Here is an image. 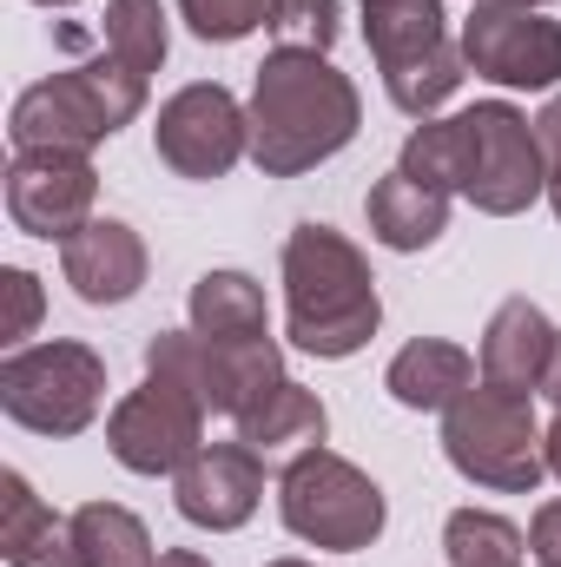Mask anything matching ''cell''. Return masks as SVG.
Instances as JSON below:
<instances>
[{
    "label": "cell",
    "mask_w": 561,
    "mask_h": 567,
    "mask_svg": "<svg viewBox=\"0 0 561 567\" xmlns=\"http://www.w3.org/2000/svg\"><path fill=\"white\" fill-rule=\"evenodd\" d=\"M397 172H410L436 192H462L489 218H516L549 192L542 140L509 100H482L456 120H422L404 140Z\"/></svg>",
    "instance_id": "1"
},
{
    "label": "cell",
    "mask_w": 561,
    "mask_h": 567,
    "mask_svg": "<svg viewBox=\"0 0 561 567\" xmlns=\"http://www.w3.org/2000/svg\"><path fill=\"white\" fill-rule=\"evenodd\" d=\"M357 126H364L357 86L324 53H297V47L265 53L258 86H252V158H258V172L297 178V172L337 158L357 140Z\"/></svg>",
    "instance_id": "2"
},
{
    "label": "cell",
    "mask_w": 561,
    "mask_h": 567,
    "mask_svg": "<svg viewBox=\"0 0 561 567\" xmlns=\"http://www.w3.org/2000/svg\"><path fill=\"white\" fill-rule=\"evenodd\" d=\"M284 323H290L297 350L330 357V363L357 357L377 337V323H384L377 278L344 231L297 225L284 238Z\"/></svg>",
    "instance_id": "3"
},
{
    "label": "cell",
    "mask_w": 561,
    "mask_h": 567,
    "mask_svg": "<svg viewBox=\"0 0 561 567\" xmlns=\"http://www.w3.org/2000/svg\"><path fill=\"white\" fill-rule=\"evenodd\" d=\"M145 106V80L126 73L113 53L106 60H86V66H67L40 86H27L13 100V120L7 133L20 152H93L100 140H113L120 126H133Z\"/></svg>",
    "instance_id": "4"
},
{
    "label": "cell",
    "mask_w": 561,
    "mask_h": 567,
    "mask_svg": "<svg viewBox=\"0 0 561 567\" xmlns=\"http://www.w3.org/2000/svg\"><path fill=\"white\" fill-rule=\"evenodd\" d=\"M364 40L397 113L410 120H429L469 73L462 47L442 27V0H364Z\"/></svg>",
    "instance_id": "5"
},
{
    "label": "cell",
    "mask_w": 561,
    "mask_h": 567,
    "mask_svg": "<svg viewBox=\"0 0 561 567\" xmlns=\"http://www.w3.org/2000/svg\"><path fill=\"white\" fill-rule=\"evenodd\" d=\"M442 455L456 462V475H469L476 488H502V495H529L549 475L529 396H509V390H489V383L462 390L442 410Z\"/></svg>",
    "instance_id": "6"
},
{
    "label": "cell",
    "mask_w": 561,
    "mask_h": 567,
    "mask_svg": "<svg viewBox=\"0 0 561 567\" xmlns=\"http://www.w3.org/2000/svg\"><path fill=\"white\" fill-rule=\"evenodd\" d=\"M278 508H284V528L310 548H337V555H357L384 535V488L330 455V449H304L290 468L278 475Z\"/></svg>",
    "instance_id": "7"
},
{
    "label": "cell",
    "mask_w": 561,
    "mask_h": 567,
    "mask_svg": "<svg viewBox=\"0 0 561 567\" xmlns=\"http://www.w3.org/2000/svg\"><path fill=\"white\" fill-rule=\"evenodd\" d=\"M106 403V363L86 343H33L0 363V410L33 435H80Z\"/></svg>",
    "instance_id": "8"
},
{
    "label": "cell",
    "mask_w": 561,
    "mask_h": 567,
    "mask_svg": "<svg viewBox=\"0 0 561 567\" xmlns=\"http://www.w3.org/2000/svg\"><path fill=\"white\" fill-rule=\"evenodd\" d=\"M106 449L133 475H178L205 449V396L145 370V390H133L106 423Z\"/></svg>",
    "instance_id": "9"
},
{
    "label": "cell",
    "mask_w": 561,
    "mask_h": 567,
    "mask_svg": "<svg viewBox=\"0 0 561 567\" xmlns=\"http://www.w3.org/2000/svg\"><path fill=\"white\" fill-rule=\"evenodd\" d=\"M152 140L178 178H225L252 152V113L225 86H185L159 106Z\"/></svg>",
    "instance_id": "10"
},
{
    "label": "cell",
    "mask_w": 561,
    "mask_h": 567,
    "mask_svg": "<svg viewBox=\"0 0 561 567\" xmlns=\"http://www.w3.org/2000/svg\"><path fill=\"white\" fill-rule=\"evenodd\" d=\"M462 60L496 86L542 93L561 80V27L536 7H476L462 20Z\"/></svg>",
    "instance_id": "11"
},
{
    "label": "cell",
    "mask_w": 561,
    "mask_h": 567,
    "mask_svg": "<svg viewBox=\"0 0 561 567\" xmlns=\"http://www.w3.org/2000/svg\"><path fill=\"white\" fill-rule=\"evenodd\" d=\"M93 198H100V172L86 152H20L7 165V218L27 238H73L80 225H93Z\"/></svg>",
    "instance_id": "12"
},
{
    "label": "cell",
    "mask_w": 561,
    "mask_h": 567,
    "mask_svg": "<svg viewBox=\"0 0 561 567\" xmlns=\"http://www.w3.org/2000/svg\"><path fill=\"white\" fill-rule=\"evenodd\" d=\"M172 502L192 528H245L265 502V455L252 442H205L178 475H172Z\"/></svg>",
    "instance_id": "13"
},
{
    "label": "cell",
    "mask_w": 561,
    "mask_h": 567,
    "mask_svg": "<svg viewBox=\"0 0 561 567\" xmlns=\"http://www.w3.org/2000/svg\"><path fill=\"white\" fill-rule=\"evenodd\" d=\"M60 265H67V284L86 303H126V297H140V284H145V245L133 225L93 218V225H80L60 245Z\"/></svg>",
    "instance_id": "14"
},
{
    "label": "cell",
    "mask_w": 561,
    "mask_h": 567,
    "mask_svg": "<svg viewBox=\"0 0 561 567\" xmlns=\"http://www.w3.org/2000/svg\"><path fill=\"white\" fill-rule=\"evenodd\" d=\"M555 323L529 303V297H509L489 330H482V383L489 390H509V396H536L542 377H549V357H555Z\"/></svg>",
    "instance_id": "15"
},
{
    "label": "cell",
    "mask_w": 561,
    "mask_h": 567,
    "mask_svg": "<svg viewBox=\"0 0 561 567\" xmlns=\"http://www.w3.org/2000/svg\"><path fill=\"white\" fill-rule=\"evenodd\" d=\"M0 555L7 567H80L73 522H60L13 468L0 475Z\"/></svg>",
    "instance_id": "16"
},
{
    "label": "cell",
    "mask_w": 561,
    "mask_h": 567,
    "mask_svg": "<svg viewBox=\"0 0 561 567\" xmlns=\"http://www.w3.org/2000/svg\"><path fill=\"white\" fill-rule=\"evenodd\" d=\"M272 383H284V357L272 337H238V343H212L205 337V410L238 423Z\"/></svg>",
    "instance_id": "17"
},
{
    "label": "cell",
    "mask_w": 561,
    "mask_h": 567,
    "mask_svg": "<svg viewBox=\"0 0 561 567\" xmlns=\"http://www.w3.org/2000/svg\"><path fill=\"white\" fill-rule=\"evenodd\" d=\"M370 231H377V245H390V251H422V245H436V238L449 231V192L422 185L410 172L377 178V185H370Z\"/></svg>",
    "instance_id": "18"
},
{
    "label": "cell",
    "mask_w": 561,
    "mask_h": 567,
    "mask_svg": "<svg viewBox=\"0 0 561 567\" xmlns=\"http://www.w3.org/2000/svg\"><path fill=\"white\" fill-rule=\"evenodd\" d=\"M384 390H390L404 410H449L462 390H476V363H469V350H456V343H442V337H417V343L397 350Z\"/></svg>",
    "instance_id": "19"
},
{
    "label": "cell",
    "mask_w": 561,
    "mask_h": 567,
    "mask_svg": "<svg viewBox=\"0 0 561 567\" xmlns=\"http://www.w3.org/2000/svg\"><path fill=\"white\" fill-rule=\"evenodd\" d=\"M192 330L212 337V343L265 337V290L245 271H205L192 284Z\"/></svg>",
    "instance_id": "20"
},
{
    "label": "cell",
    "mask_w": 561,
    "mask_h": 567,
    "mask_svg": "<svg viewBox=\"0 0 561 567\" xmlns=\"http://www.w3.org/2000/svg\"><path fill=\"white\" fill-rule=\"evenodd\" d=\"M324 423H330L324 403H317L304 383L284 377V383H272V390L238 416V442H252V449L265 455V449H290V442H324Z\"/></svg>",
    "instance_id": "21"
},
{
    "label": "cell",
    "mask_w": 561,
    "mask_h": 567,
    "mask_svg": "<svg viewBox=\"0 0 561 567\" xmlns=\"http://www.w3.org/2000/svg\"><path fill=\"white\" fill-rule=\"evenodd\" d=\"M73 548H80V567H159L145 522L113 502H86L73 515Z\"/></svg>",
    "instance_id": "22"
},
{
    "label": "cell",
    "mask_w": 561,
    "mask_h": 567,
    "mask_svg": "<svg viewBox=\"0 0 561 567\" xmlns=\"http://www.w3.org/2000/svg\"><path fill=\"white\" fill-rule=\"evenodd\" d=\"M442 548H449L456 567H522V555H529L522 528L489 515V508H456L449 528H442Z\"/></svg>",
    "instance_id": "23"
},
{
    "label": "cell",
    "mask_w": 561,
    "mask_h": 567,
    "mask_svg": "<svg viewBox=\"0 0 561 567\" xmlns=\"http://www.w3.org/2000/svg\"><path fill=\"white\" fill-rule=\"evenodd\" d=\"M165 13H159V0H106V53L126 66V73H140L152 80L159 66H165Z\"/></svg>",
    "instance_id": "24"
},
{
    "label": "cell",
    "mask_w": 561,
    "mask_h": 567,
    "mask_svg": "<svg viewBox=\"0 0 561 567\" xmlns=\"http://www.w3.org/2000/svg\"><path fill=\"white\" fill-rule=\"evenodd\" d=\"M178 13L198 40H245L252 27H272L278 0H178Z\"/></svg>",
    "instance_id": "25"
},
{
    "label": "cell",
    "mask_w": 561,
    "mask_h": 567,
    "mask_svg": "<svg viewBox=\"0 0 561 567\" xmlns=\"http://www.w3.org/2000/svg\"><path fill=\"white\" fill-rule=\"evenodd\" d=\"M272 33H278V47H297V53H330L337 47V0H278Z\"/></svg>",
    "instance_id": "26"
},
{
    "label": "cell",
    "mask_w": 561,
    "mask_h": 567,
    "mask_svg": "<svg viewBox=\"0 0 561 567\" xmlns=\"http://www.w3.org/2000/svg\"><path fill=\"white\" fill-rule=\"evenodd\" d=\"M0 290H7V323H0V337H7V343L33 337V323H40V278H33V271H0Z\"/></svg>",
    "instance_id": "27"
},
{
    "label": "cell",
    "mask_w": 561,
    "mask_h": 567,
    "mask_svg": "<svg viewBox=\"0 0 561 567\" xmlns=\"http://www.w3.org/2000/svg\"><path fill=\"white\" fill-rule=\"evenodd\" d=\"M536 140H542V172H549V205H555V218H561V100L542 106Z\"/></svg>",
    "instance_id": "28"
},
{
    "label": "cell",
    "mask_w": 561,
    "mask_h": 567,
    "mask_svg": "<svg viewBox=\"0 0 561 567\" xmlns=\"http://www.w3.org/2000/svg\"><path fill=\"white\" fill-rule=\"evenodd\" d=\"M529 548H536V561L542 567H561V502H542V508H536Z\"/></svg>",
    "instance_id": "29"
},
{
    "label": "cell",
    "mask_w": 561,
    "mask_h": 567,
    "mask_svg": "<svg viewBox=\"0 0 561 567\" xmlns=\"http://www.w3.org/2000/svg\"><path fill=\"white\" fill-rule=\"evenodd\" d=\"M542 396L561 410V337H555V357H549V377H542Z\"/></svg>",
    "instance_id": "30"
},
{
    "label": "cell",
    "mask_w": 561,
    "mask_h": 567,
    "mask_svg": "<svg viewBox=\"0 0 561 567\" xmlns=\"http://www.w3.org/2000/svg\"><path fill=\"white\" fill-rule=\"evenodd\" d=\"M542 455H549V468L561 475V416L549 423V435H542Z\"/></svg>",
    "instance_id": "31"
},
{
    "label": "cell",
    "mask_w": 561,
    "mask_h": 567,
    "mask_svg": "<svg viewBox=\"0 0 561 567\" xmlns=\"http://www.w3.org/2000/svg\"><path fill=\"white\" fill-rule=\"evenodd\" d=\"M159 567H212L205 555H192V548H172V555H159Z\"/></svg>",
    "instance_id": "32"
},
{
    "label": "cell",
    "mask_w": 561,
    "mask_h": 567,
    "mask_svg": "<svg viewBox=\"0 0 561 567\" xmlns=\"http://www.w3.org/2000/svg\"><path fill=\"white\" fill-rule=\"evenodd\" d=\"M476 7H549V0H476Z\"/></svg>",
    "instance_id": "33"
},
{
    "label": "cell",
    "mask_w": 561,
    "mask_h": 567,
    "mask_svg": "<svg viewBox=\"0 0 561 567\" xmlns=\"http://www.w3.org/2000/svg\"><path fill=\"white\" fill-rule=\"evenodd\" d=\"M40 7H73V0H40Z\"/></svg>",
    "instance_id": "34"
},
{
    "label": "cell",
    "mask_w": 561,
    "mask_h": 567,
    "mask_svg": "<svg viewBox=\"0 0 561 567\" xmlns=\"http://www.w3.org/2000/svg\"><path fill=\"white\" fill-rule=\"evenodd\" d=\"M272 567H310V561H272Z\"/></svg>",
    "instance_id": "35"
}]
</instances>
